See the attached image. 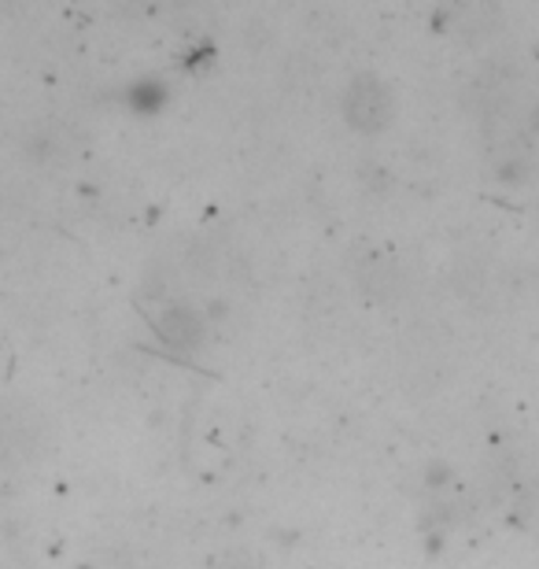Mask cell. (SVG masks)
Here are the masks:
<instances>
[{
	"label": "cell",
	"mask_w": 539,
	"mask_h": 569,
	"mask_svg": "<svg viewBox=\"0 0 539 569\" xmlns=\"http://www.w3.org/2000/svg\"><path fill=\"white\" fill-rule=\"evenodd\" d=\"M532 122H536V130H539V108H536V116H532Z\"/></svg>",
	"instance_id": "cell-3"
},
{
	"label": "cell",
	"mask_w": 539,
	"mask_h": 569,
	"mask_svg": "<svg viewBox=\"0 0 539 569\" xmlns=\"http://www.w3.org/2000/svg\"><path fill=\"white\" fill-rule=\"evenodd\" d=\"M163 333L174 340V345H197L200 340V318L189 311V307H170L163 315Z\"/></svg>",
	"instance_id": "cell-2"
},
{
	"label": "cell",
	"mask_w": 539,
	"mask_h": 569,
	"mask_svg": "<svg viewBox=\"0 0 539 569\" xmlns=\"http://www.w3.org/2000/svg\"><path fill=\"white\" fill-rule=\"evenodd\" d=\"M392 111H396V100H392V89H388L381 78L373 74H362L355 78L348 86V97H343V116L355 130L362 133H377L392 122Z\"/></svg>",
	"instance_id": "cell-1"
}]
</instances>
